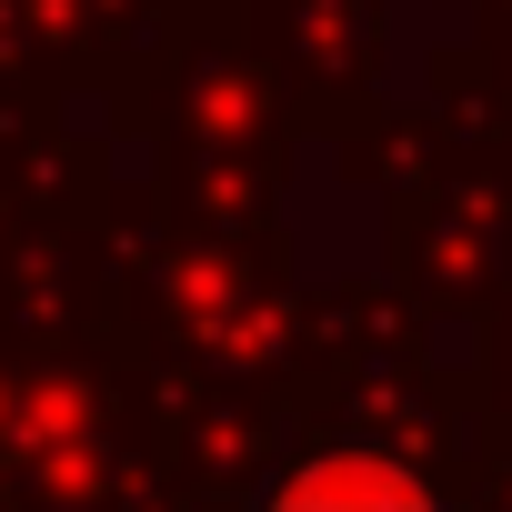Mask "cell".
<instances>
[{
	"instance_id": "1",
	"label": "cell",
	"mask_w": 512,
	"mask_h": 512,
	"mask_svg": "<svg viewBox=\"0 0 512 512\" xmlns=\"http://www.w3.org/2000/svg\"><path fill=\"white\" fill-rule=\"evenodd\" d=\"M262 512H452V502H442V482H432L422 462L352 442V452H322V462L282 472Z\"/></svg>"
}]
</instances>
